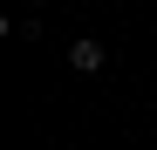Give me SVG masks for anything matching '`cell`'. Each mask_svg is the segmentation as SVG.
Segmentation results:
<instances>
[{
  "label": "cell",
  "instance_id": "cell-1",
  "mask_svg": "<svg viewBox=\"0 0 157 150\" xmlns=\"http://www.w3.org/2000/svg\"><path fill=\"white\" fill-rule=\"evenodd\" d=\"M68 68H82V75H102V68H109V48H102V41H68Z\"/></svg>",
  "mask_w": 157,
  "mask_h": 150
}]
</instances>
